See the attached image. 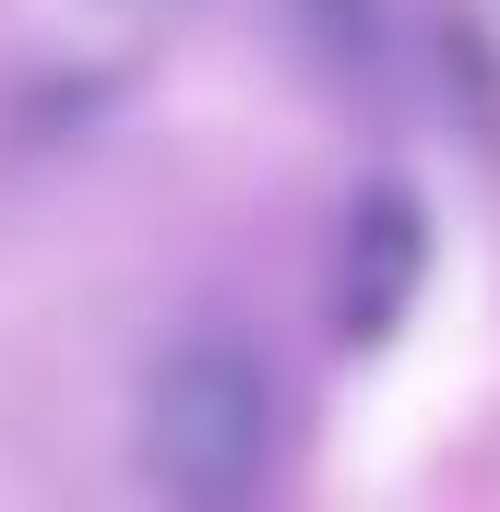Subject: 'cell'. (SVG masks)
I'll use <instances>...</instances> for the list:
<instances>
[{"instance_id":"cell-2","label":"cell","mask_w":500,"mask_h":512,"mask_svg":"<svg viewBox=\"0 0 500 512\" xmlns=\"http://www.w3.org/2000/svg\"><path fill=\"white\" fill-rule=\"evenodd\" d=\"M417 274H429V227H417V203H405V191H370L358 227H346V262H334V322H346L358 346H381V334L405 322Z\"/></svg>"},{"instance_id":"cell-3","label":"cell","mask_w":500,"mask_h":512,"mask_svg":"<svg viewBox=\"0 0 500 512\" xmlns=\"http://www.w3.org/2000/svg\"><path fill=\"white\" fill-rule=\"evenodd\" d=\"M131 12H143V0H131Z\"/></svg>"},{"instance_id":"cell-1","label":"cell","mask_w":500,"mask_h":512,"mask_svg":"<svg viewBox=\"0 0 500 512\" xmlns=\"http://www.w3.org/2000/svg\"><path fill=\"white\" fill-rule=\"evenodd\" d=\"M131 453L167 501L227 512L262 489V453H274V370L250 358L239 334H179L155 370H143V417H131Z\"/></svg>"}]
</instances>
